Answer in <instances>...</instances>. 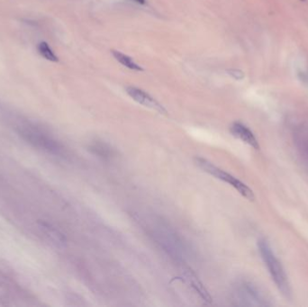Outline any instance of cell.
Wrapping results in <instances>:
<instances>
[{
  "label": "cell",
  "instance_id": "obj_1",
  "mask_svg": "<svg viewBox=\"0 0 308 307\" xmlns=\"http://www.w3.org/2000/svg\"><path fill=\"white\" fill-rule=\"evenodd\" d=\"M151 234L154 241L169 256L178 261H184L187 256V248L179 235L161 221L154 222L151 228Z\"/></svg>",
  "mask_w": 308,
  "mask_h": 307
},
{
  "label": "cell",
  "instance_id": "obj_2",
  "mask_svg": "<svg viewBox=\"0 0 308 307\" xmlns=\"http://www.w3.org/2000/svg\"><path fill=\"white\" fill-rule=\"evenodd\" d=\"M258 248L265 265L269 269L273 281L276 284L277 288H278L284 296L289 297L291 294V290L288 276L286 275L281 263L277 260L274 251H272L267 240L261 239L258 242Z\"/></svg>",
  "mask_w": 308,
  "mask_h": 307
},
{
  "label": "cell",
  "instance_id": "obj_3",
  "mask_svg": "<svg viewBox=\"0 0 308 307\" xmlns=\"http://www.w3.org/2000/svg\"><path fill=\"white\" fill-rule=\"evenodd\" d=\"M195 162L202 170H204L205 172L210 174L213 177L229 184L233 188H235L239 194H241L244 198L248 199L249 201L255 200V195L250 187L246 184H244V182H242L241 180L233 177L231 174L225 172V170L219 169L218 167L215 166L210 161L205 160L204 158L197 157L195 159Z\"/></svg>",
  "mask_w": 308,
  "mask_h": 307
},
{
  "label": "cell",
  "instance_id": "obj_4",
  "mask_svg": "<svg viewBox=\"0 0 308 307\" xmlns=\"http://www.w3.org/2000/svg\"><path fill=\"white\" fill-rule=\"evenodd\" d=\"M236 295L244 306H267L260 292L249 283L241 284L236 289Z\"/></svg>",
  "mask_w": 308,
  "mask_h": 307
},
{
  "label": "cell",
  "instance_id": "obj_5",
  "mask_svg": "<svg viewBox=\"0 0 308 307\" xmlns=\"http://www.w3.org/2000/svg\"><path fill=\"white\" fill-rule=\"evenodd\" d=\"M126 93L128 96L133 98L135 102L140 104L141 106L148 107V108L153 109L155 111H158L159 113H165L166 110L161 106L160 103L158 102L156 99H154L153 96L149 95L145 91L140 90L136 87H127L125 89Z\"/></svg>",
  "mask_w": 308,
  "mask_h": 307
},
{
  "label": "cell",
  "instance_id": "obj_6",
  "mask_svg": "<svg viewBox=\"0 0 308 307\" xmlns=\"http://www.w3.org/2000/svg\"><path fill=\"white\" fill-rule=\"evenodd\" d=\"M230 131L231 135L234 137L242 140L246 144L250 145V147L255 150H260V144L255 135H253V133L246 125H244V123L239 122L233 123L230 127Z\"/></svg>",
  "mask_w": 308,
  "mask_h": 307
},
{
  "label": "cell",
  "instance_id": "obj_7",
  "mask_svg": "<svg viewBox=\"0 0 308 307\" xmlns=\"http://www.w3.org/2000/svg\"><path fill=\"white\" fill-rule=\"evenodd\" d=\"M90 151L94 155L104 160L111 159L114 156V150L108 144L102 141H94L90 146Z\"/></svg>",
  "mask_w": 308,
  "mask_h": 307
},
{
  "label": "cell",
  "instance_id": "obj_8",
  "mask_svg": "<svg viewBox=\"0 0 308 307\" xmlns=\"http://www.w3.org/2000/svg\"><path fill=\"white\" fill-rule=\"evenodd\" d=\"M185 275H186V278L187 281L190 283V285L192 286L193 288H195V290L197 292H199V294L207 302H211V296L208 294V292L205 290V288H204L203 284L201 282L199 281V278L197 277V276L195 275L193 273L191 270L189 269H186V272H185Z\"/></svg>",
  "mask_w": 308,
  "mask_h": 307
},
{
  "label": "cell",
  "instance_id": "obj_9",
  "mask_svg": "<svg viewBox=\"0 0 308 307\" xmlns=\"http://www.w3.org/2000/svg\"><path fill=\"white\" fill-rule=\"evenodd\" d=\"M112 53L118 62H120L123 66L128 68L129 70L135 71H143L141 66L137 64L132 58L129 57L128 55L119 51H113Z\"/></svg>",
  "mask_w": 308,
  "mask_h": 307
},
{
  "label": "cell",
  "instance_id": "obj_10",
  "mask_svg": "<svg viewBox=\"0 0 308 307\" xmlns=\"http://www.w3.org/2000/svg\"><path fill=\"white\" fill-rule=\"evenodd\" d=\"M39 53L46 59L47 61H50L52 62H57L59 61V58L57 55L54 53V51L51 50V47L46 42H41L37 46Z\"/></svg>",
  "mask_w": 308,
  "mask_h": 307
},
{
  "label": "cell",
  "instance_id": "obj_11",
  "mask_svg": "<svg viewBox=\"0 0 308 307\" xmlns=\"http://www.w3.org/2000/svg\"><path fill=\"white\" fill-rule=\"evenodd\" d=\"M229 74L236 78V79H242L244 77V73L243 71H239V70H229L228 71Z\"/></svg>",
  "mask_w": 308,
  "mask_h": 307
},
{
  "label": "cell",
  "instance_id": "obj_12",
  "mask_svg": "<svg viewBox=\"0 0 308 307\" xmlns=\"http://www.w3.org/2000/svg\"><path fill=\"white\" fill-rule=\"evenodd\" d=\"M133 1H135V2L138 3V4L143 5V4H145V1H146V0H133Z\"/></svg>",
  "mask_w": 308,
  "mask_h": 307
}]
</instances>
